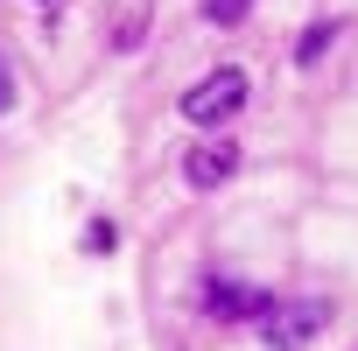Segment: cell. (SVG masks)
<instances>
[{
	"label": "cell",
	"instance_id": "obj_4",
	"mask_svg": "<svg viewBox=\"0 0 358 351\" xmlns=\"http://www.w3.org/2000/svg\"><path fill=\"white\" fill-rule=\"evenodd\" d=\"M274 295H260V288H246V281H211L204 288V309L211 316H225V323H239V316H260Z\"/></svg>",
	"mask_w": 358,
	"mask_h": 351
},
{
	"label": "cell",
	"instance_id": "obj_8",
	"mask_svg": "<svg viewBox=\"0 0 358 351\" xmlns=\"http://www.w3.org/2000/svg\"><path fill=\"white\" fill-rule=\"evenodd\" d=\"M15 106V71H8V57H0V113Z\"/></svg>",
	"mask_w": 358,
	"mask_h": 351
},
{
	"label": "cell",
	"instance_id": "obj_7",
	"mask_svg": "<svg viewBox=\"0 0 358 351\" xmlns=\"http://www.w3.org/2000/svg\"><path fill=\"white\" fill-rule=\"evenodd\" d=\"M113 239H120L113 225H92V232H85V253H113Z\"/></svg>",
	"mask_w": 358,
	"mask_h": 351
},
{
	"label": "cell",
	"instance_id": "obj_6",
	"mask_svg": "<svg viewBox=\"0 0 358 351\" xmlns=\"http://www.w3.org/2000/svg\"><path fill=\"white\" fill-rule=\"evenodd\" d=\"M330 36H337V22H316V29H309V36H302V50H295V57H302V64H316V57H323V43H330Z\"/></svg>",
	"mask_w": 358,
	"mask_h": 351
},
{
	"label": "cell",
	"instance_id": "obj_3",
	"mask_svg": "<svg viewBox=\"0 0 358 351\" xmlns=\"http://www.w3.org/2000/svg\"><path fill=\"white\" fill-rule=\"evenodd\" d=\"M232 169H239V148H232V141H204V148H190V162H183L190 190H218Z\"/></svg>",
	"mask_w": 358,
	"mask_h": 351
},
{
	"label": "cell",
	"instance_id": "obj_2",
	"mask_svg": "<svg viewBox=\"0 0 358 351\" xmlns=\"http://www.w3.org/2000/svg\"><path fill=\"white\" fill-rule=\"evenodd\" d=\"M323 323H330V302H274V309H260V330H267V344H274V351H288V344L316 337Z\"/></svg>",
	"mask_w": 358,
	"mask_h": 351
},
{
	"label": "cell",
	"instance_id": "obj_5",
	"mask_svg": "<svg viewBox=\"0 0 358 351\" xmlns=\"http://www.w3.org/2000/svg\"><path fill=\"white\" fill-rule=\"evenodd\" d=\"M246 8H253V0H204V22H218V29H239V22H246Z\"/></svg>",
	"mask_w": 358,
	"mask_h": 351
},
{
	"label": "cell",
	"instance_id": "obj_1",
	"mask_svg": "<svg viewBox=\"0 0 358 351\" xmlns=\"http://www.w3.org/2000/svg\"><path fill=\"white\" fill-rule=\"evenodd\" d=\"M239 106H246V71H232V64L183 92V120H190V127H225Z\"/></svg>",
	"mask_w": 358,
	"mask_h": 351
}]
</instances>
